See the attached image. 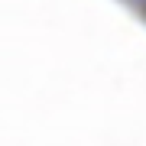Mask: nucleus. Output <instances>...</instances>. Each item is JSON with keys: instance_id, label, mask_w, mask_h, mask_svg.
<instances>
[{"instance_id": "f257e3e1", "label": "nucleus", "mask_w": 146, "mask_h": 146, "mask_svg": "<svg viewBox=\"0 0 146 146\" xmlns=\"http://www.w3.org/2000/svg\"><path fill=\"white\" fill-rule=\"evenodd\" d=\"M133 3H140V7H146V0H133Z\"/></svg>"}]
</instances>
